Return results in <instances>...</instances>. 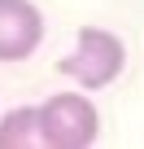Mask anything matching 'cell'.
Masks as SVG:
<instances>
[{"label":"cell","mask_w":144,"mask_h":149,"mask_svg":"<svg viewBox=\"0 0 144 149\" xmlns=\"http://www.w3.org/2000/svg\"><path fill=\"white\" fill-rule=\"evenodd\" d=\"M122 66H127V44L114 31H105V26H83L79 40H74V53H65L57 61V70L83 92L109 88L122 74Z\"/></svg>","instance_id":"obj_1"},{"label":"cell","mask_w":144,"mask_h":149,"mask_svg":"<svg viewBox=\"0 0 144 149\" xmlns=\"http://www.w3.org/2000/svg\"><path fill=\"white\" fill-rule=\"evenodd\" d=\"M44 123V149H88L101 136V114L83 92H52L39 105Z\"/></svg>","instance_id":"obj_2"},{"label":"cell","mask_w":144,"mask_h":149,"mask_svg":"<svg viewBox=\"0 0 144 149\" xmlns=\"http://www.w3.org/2000/svg\"><path fill=\"white\" fill-rule=\"evenodd\" d=\"M44 40V13L31 0H0V61H26Z\"/></svg>","instance_id":"obj_3"},{"label":"cell","mask_w":144,"mask_h":149,"mask_svg":"<svg viewBox=\"0 0 144 149\" xmlns=\"http://www.w3.org/2000/svg\"><path fill=\"white\" fill-rule=\"evenodd\" d=\"M0 149H44L39 105H13L0 114Z\"/></svg>","instance_id":"obj_4"}]
</instances>
